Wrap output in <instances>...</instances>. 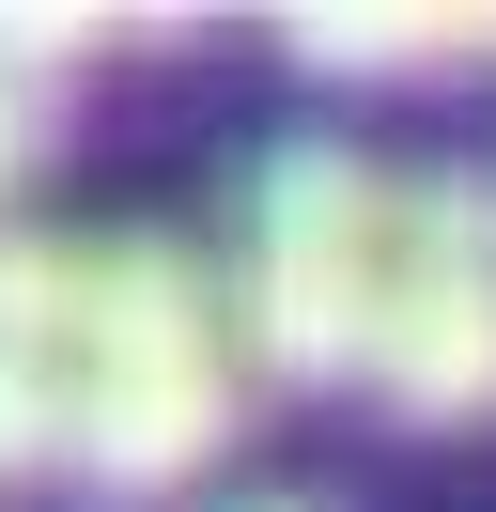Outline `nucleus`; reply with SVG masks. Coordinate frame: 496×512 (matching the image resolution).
Wrapping results in <instances>:
<instances>
[{"label":"nucleus","mask_w":496,"mask_h":512,"mask_svg":"<svg viewBox=\"0 0 496 512\" xmlns=\"http://www.w3.org/2000/svg\"><path fill=\"white\" fill-rule=\"evenodd\" d=\"M248 419V357L217 264L186 233H93L78 249V481L93 497H186Z\"/></svg>","instance_id":"f257e3e1"},{"label":"nucleus","mask_w":496,"mask_h":512,"mask_svg":"<svg viewBox=\"0 0 496 512\" xmlns=\"http://www.w3.org/2000/svg\"><path fill=\"white\" fill-rule=\"evenodd\" d=\"M372 280H388V171L357 140H264L233 187V264H217L233 357L264 388H357Z\"/></svg>","instance_id":"f03ea898"},{"label":"nucleus","mask_w":496,"mask_h":512,"mask_svg":"<svg viewBox=\"0 0 496 512\" xmlns=\"http://www.w3.org/2000/svg\"><path fill=\"white\" fill-rule=\"evenodd\" d=\"M357 388L419 435L496 419V171H403L388 187V280H372Z\"/></svg>","instance_id":"7ed1b4c3"},{"label":"nucleus","mask_w":496,"mask_h":512,"mask_svg":"<svg viewBox=\"0 0 496 512\" xmlns=\"http://www.w3.org/2000/svg\"><path fill=\"white\" fill-rule=\"evenodd\" d=\"M0 481H78V249L0 233Z\"/></svg>","instance_id":"20e7f679"},{"label":"nucleus","mask_w":496,"mask_h":512,"mask_svg":"<svg viewBox=\"0 0 496 512\" xmlns=\"http://www.w3.org/2000/svg\"><path fill=\"white\" fill-rule=\"evenodd\" d=\"M279 63L295 78H465L496 63V16L481 0H310V16H279Z\"/></svg>","instance_id":"39448f33"},{"label":"nucleus","mask_w":496,"mask_h":512,"mask_svg":"<svg viewBox=\"0 0 496 512\" xmlns=\"http://www.w3.org/2000/svg\"><path fill=\"white\" fill-rule=\"evenodd\" d=\"M47 140H62V94H31V78L0 63V233H16V202H31V171H47Z\"/></svg>","instance_id":"423d86ee"},{"label":"nucleus","mask_w":496,"mask_h":512,"mask_svg":"<svg viewBox=\"0 0 496 512\" xmlns=\"http://www.w3.org/2000/svg\"><path fill=\"white\" fill-rule=\"evenodd\" d=\"M233 512H310V497H233Z\"/></svg>","instance_id":"0eeeda50"}]
</instances>
